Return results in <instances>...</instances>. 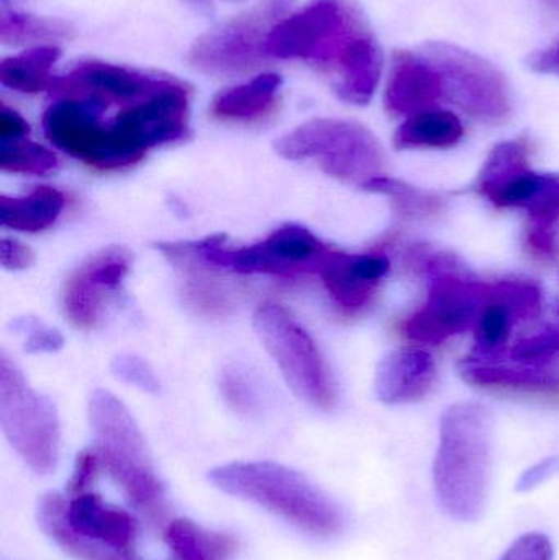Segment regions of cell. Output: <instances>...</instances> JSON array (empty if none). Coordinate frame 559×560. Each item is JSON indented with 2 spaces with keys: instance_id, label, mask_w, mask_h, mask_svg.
I'll return each mask as SVG.
<instances>
[{
  "instance_id": "obj_1",
  "label": "cell",
  "mask_w": 559,
  "mask_h": 560,
  "mask_svg": "<svg viewBox=\"0 0 559 560\" xmlns=\"http://www.w3.org/2000/svg\"><path fill=\"white\" fill-rule=\"evenodd\" d=\"M265 55L317 66L331 75L338 97L353 105L370 104L383 71L380 43L351 0H312L279 20Z\"/></svg>"
},
{
  "instance_id": "obj_2",
  "label": "cell",
  "mask_w": 559,
  "mask_h": 560,
  "mask_svg": "<svg viewBox=\"0 0 559 560\" xmlns=\"http://www.w3.org/2000/svg\"><path fill=\"white\" fill-rule=\"evenodd\" d=\"M491 415L479 404H455L440 421L433 460V489L443 512L458 522H476L491 487Z\"/></svg>"
},
{
  "instance_id": "obj_3",
  "label": "cell",
  "mask_w": 559,
  "mask_h": 560,
  "mask_svg": "<svg viewBox=\"0 0 559 560\" xmlns=\"http://www.w3.org/2000/svg\"><path fill=\"white\" fill-rule=\"evenodd\" d=\"M213 487L276 513L308 535L330 538L343 528L340 506L298 470L276 463H233L210 470Z\"/></svg>"
},
{
  "instance_id": "obj_4",
  "label": "cell",
  "mask_w": 559,
  "mask_h": 560,
  "mask_svg": "<svg viewBox=\"0 0 559 560\" xmlns=\"http://www.w3.org/2000/svg\"><path fill=\"white\" fill-rule=\"evenodd\" d=\"M89 421L102 466L135 509L156 518L163 513L164 487L154 470L143 433L124 401L110 392H92Z\"/></svg>"
},
{
  "instance_id": "obj_5",
  "label": "cell",
  "mask_w": 559,
  "mask_h": 560,
  "mask_svg": "<svg viewBox=\"0 0 559 560\" xmlns=\"http://www.w3.org/2000/svg\"><path fill=\"white\" fill-rule=\"evenodd\" d=\"M279 156L315 161L328 176L363 187L386 176L383 144L364 125L343 118H315L276 141Z\"/></svg>"
},
{
  "instance_id": "obj_6",
  "label": "cell",
  "mask_w": 559,
  "mask_h": 560,
  "mask_svg": "<svg viewBox=\"0 0 559 560\" xmlns=\"http://www.w3.org/2000/svg\"><path fill=\"white\" fill-rule=\"evenodd\" d=\"M253 325L291 390L312 407L334 410L338 392L330 369L294 315L279 303L266 302L256 310Z\"/></svg>"
},
{
  "instance_id": "obj_7",
  "label": "cell",
  "mask_w": 559,
  "mask_h": 560,
  "mask_svg": "<svg viewBox=\"0 0 559 560\" xmlns=\"http://www.w3.org/2000/svg\"><path fill=\"white\" fill-rule=\"evenodd\" d=\"M430 283L426 303L400 323V331L419 345H442L466 329H475L491 296V282L458 271L452 259L427 262Z\"/></svg>"
},
{
  "instance_id": "obj_8",
  "label": "cell",
  "mask_w": 559,
  "mask_h": 560,
  "mask_svg": "<svg viewBox=\"0 0 559 560\" xmlns=\"http://www.w3.org/2000/svg\"><path fill=\"white\" fill-rule=\"evenodd\" d=\"M0 423L10 446L33 472L46 476L55 470L61 440L58 411L30 387L5 352L0 355Z\"/></svg>"
},
{
  "instance_id": "obj_9",
  "label": "cell",
  "mask_w": 559,
  "mask_h": 560,
  "mask_svg": "<svg viewBox=\"0 0 559 560\" xmlns=\"http://www.w3.org/2000/svg\"><path fill=\"white\" fill-rule=\"evenodd\" d=\"M419 49L439 72L445 101L481 124L499 125L509 120L511 88L492 62L446 42H427Z\"/></svg>"
},
{
  "instance_id": "obj_10",
  "label": "cell",
  "mask_w": 559,
  "mask_h": 560,
  "mask_svg": "<svg viewBox=\"0 0 559 560\" xmlns=\"http://www.w3.org/2000/svg\"><path fill=\"white\" fill-rule=\"evenodd\" d=\"M225 235L209 236L203 259L212 268L230 269L240 275H271L279 278L318 272L325 256L331 252L311 230L302 225H284L265 242L240 249H223Z\"/></svg>"
},
{
  "instance_id": "obj_11",
  "label": "cell",
  "mask_w": 559,
  "mask_h": 560,
  "mask_svg": "<svg viewBox=\"0 0 559 560\" xmlns=\"http://www.w3.org/2000/svg\"><path fill=\"white\" fill-rule=\"evenodd\" d=\"M291 0H259L258 7L245 10L229 22L203 33L189 49L190 65L206 74L226 75L249 71L259 66L265 43Z\"/></svg>"
},
{
  "instance_id": "obj_12",
  "label": "cell",
  "mask_w": 559,
  "mask_h": 560,
  "mask_svg": "<svg viewBox=\"0 0 559 560\" xmlns=\"http://www.w3.org/2000/svg\"><path fill=\"white\" fill-rule=\"evenodd\" d=\"M131 265L133 255L124 246L112 245L89 256L69 276L62 290V310L74 328L84 331L97 328Z\"/></svg>"
},
{
  "instance_id": "obj_13",
  "label": "cell",
  "mask_w": 559,
  "mask_h": 560,
  "mask_svg": "<svg viewBox=\"0 0 559 560\" xmlns=\"http://www.w3.org/2000/svg\"><path fill=\"white\" fill-rule=\"evenodd\" d=\"M171 75L154 74L110 62L81 61L53 81L51 94L92 98L107 105H124L151 97L176 82Z\"/></svg>"
},
{
  "instance_id": "obj_14",
  "label": "cell",
  "mask_w": 559,
  "mask_h": 560,
  "mask_svg": "<svg viewBox=\"0 0 559 560\" xmlns=\"http://www.w3.org/2000/svg\"><path fill=\"white\" fill-rule=\"evenodd\" d=\"M387 272L389 261L386 256L330 252L317 275L335 305L345 315H358L371 305Z\"/></svg>"
},
{
  "instance_id": "obj_15",
  "label": "cell",
  "mask_w": 559,
  "mask_h": 560,
  "mask_svg": "<svg viewBox=\"0 0 559 560\" xmlns=\"http://www.w3.org/2000/svg\"><path fill=\"white\" fill-rule=\"evenodd\" d=\"M442 81L420 49H396L391 56L384 107L393 117H412L436 108L442 101Z\"/></svg>"
},
{
  "instance_id": "obj_16",
  "label": "cell",
  "mask_w": 559,
  "mask_h": 560,
  "mask_svg": "<svg viewBox=\"0 0 559 560\" xmlns=\"http://www.w3.org/2000/svg\"><path fill=\"white\" fill-rule=\"evenodd\" d=\"M66 518L72 532L92 545L131 556L137 538V522L130 513L105 502L101 495L88 492L72 497Z\"/></svg>"
},
{
  "instance_id": "obj_17",
  "label": "cell",
  "mask_w": 559,
  "mask_h": 560,
  "mask_svg": "<svg viewBox=\"0 0 559 560\" xmlns=\"http://www.w3.org/2000/svg\"><path fill=\"white\" fill-rule=\"evenodd\" d=\"M436 365L426 349H397L384 355L376 369L374 390L387 405L414 404L435 387Z\"/></svg>"
},
{
  "instance_id": "obj_18",
  "label": "cell",
  "mask_w": 559,
  "mask_h": 560,
  "mask_svg": "<svg viewBox=\"0 0 559 560\" xmlns=\"http://www.w3.org/2000/svg\"><path fill=\"white\" fill-rule=\"evenodd\" d=\"M465 137V127L453 112L430 108L407 117L394 133L397 150H449Z\"/></svg>"
},
{
  "instance_id": "obj_19",
  "label": "cell",
  "mask_w": 559,
  "mask_h": 560,
  "mask_svg": "<svg viewBox=\"0 0 559 560\" xmlns=\"http://www.w3.org/2000/svg\"><path fill=\"white\" fill-rule=\"evenodd\" d=\"M281 85V75L265 72L252 81L220 92L213 98L210 112L213 117L222 120H253L265 115L275 105Z\"/></svg>"
},
{
  "instance_id": "obj_20",
  "label": "cell",
  "mask_w": 559,
  "mask_h": 560,
  "mask_svg": "<svg viewBox=\"0 0 559 560\" xmlns=\"http://www.w3.org/2000/svg\"><path fill=\"white\" fill-rule=\"evenodd\" d=\"M65 196L55 187L42 186L22 197H0V223L23 233L51 226L65 209Z\"/></svg>"
},
{
  "instance_id": "obj_21",
  "label": "cell",
  "mask_w": 559,
  "mask_h": 560,
  "mask_svg": "<svg viewBox=\"0 0 559 560\" xmlns=\"http://www.w3.org/2000/svg\"><path fill=\"white\" fill-rule=\"evenodd\" d=\"M528 217L525 230V246L537 258L557 255V232L559 226V176L545 174L534 199L525 206Z\"/></svg>"
},
{
  "instance_id": "obj_22",
  "label": "cell",
  "mask_w": 559,
  "mask_h": 560,
  "mask_svg": "<svg viewBox=\"0 0 559 560\" xmlns=\"http://www.w3.org/2000/svg\"><path fill=\"white\" fill-rule=\"evenodd\" d=\"M68 502L59 493H46L38 503V523L43 532L62 551L78 560H131V556L92 545L72 532L66 518Z\"/></svg>"
},
{
  "instance_id": "obj_23",
  "label": "cell",
  "mask_w": 559,
  "mask_h": 560,
  "mask_svg": "<svg viewBox=\"0 0 559 560\" xmlns=\"http://www.w3.org/2000/svg\"><path fill=\"white\" fill-rule=\"evenodd\" d=\"M164 539L173 560H229L236 549L232 536L209 532L187 518L173 520Z\"/></svg>"
},
{
  "instance_id": "obj_24",
  "label": "cell",
  "mask_w": 559,
  "mask_h": 560,
  "mask_svg": "<svg viewBox=\"0 0 559 560\" xmlns=\"http://www.w3.org/2000/svg\"><path fill=\"white\" fill-rule=\"evenodd\" d=\"M531 151V141L527 138H515L496 144L476 177L473 186L476 192L491 200L499 190L532 171Z\"/></svg>"
},
{
  "instance_id": "obj_25",
  "label": "cell",
  "mask_w": 559,
  "mask_h": 560,
  "mask_svg": "<svg viewBox=\"0 0 559 560\" xmlns=\"http://www.w3.org/2000/svg\"><path fill=\"white\" fill-rule=\"evenodd\" d=\"M59 56L61 51L56 46H38L22 55L10 56L0 66V82L3 88L22 94L49 91L55 81V75L49 71Z\"/></svg>"
},
{
  "instance_id": "obj_26",
  "label": "cell",
  "mask_w": 559,
  "mask_h": 560,
  "mask_svg": "<svg viewBox=\"0 0 559 560\" xmlns=\"http://www.w3.org/2000/svg\"><path fill=\"white\" fill-rule=\"evenodd\" d=\"M462 375L468 384L482 388H509L527 394L559 395V378L532 369H509L463 362Z\"/></svg>"
},
{
  "instance_id": "obj_27",
  "label": "cell",
  "mask_w": 559,
  "mask_h": 560,
  "mask_svg": "<svg viewBox=\"0 0 559 560\" xmlns=\"http://www.w3.org/2000/svg\"><path fill=\"white\" fill-rule=\"evenodd\" d=\"M361 189L389 197L394 207L404 215L429 217L442 212L445 200L436 194L417 189L404 180L380 176L364 184Z\"/></svg>"
},
{
  "instance_id": "obj_28",
  "label": "cell",
  "mask_w": 559,
  "mask_h": 560,
  "mask_svg": "<svg viewBox=\"0 0 559 560\" xmlns=\"http://www.w3.org/2000/svg\"><path fill=\"white\" fill-rule=\"evenodd\" d=\"M58 167V158L33 141H0V170L3 173L45 176Z\"/></svg>"
},
{
  "instance_id": "obj_29",
  "label": "cell",
  "mask_w": 559,
  "mask_h": 560,
  "mask_svg": "<svg viewBox=\"0 0 559 560\" xmlns=\"http://www.w3.org/2000/svg\"><path fill=\"white\" fill-rule=\"evenodd\" d=\"M68 23L59 20L43 19L30 13L10 12L3 10L0 36L3 43L38 42V39H59L71 35Z\"/></svg>"
},
{
  "instance_id": "obj_30",
  "label": "cell",
  "mask_w": 559,
  "mask_h": 560,
  "mask_svg": "<svg viewBox=\"0 0 559 560\" xmlns=\"http://www.w3.org/2000/svg\"><path fill=\"white\" fill-rule=\"evenodd\" d=\"M514 319L508 306L489 296L488 305L482 310L475 326L476 359L479 355L486 358V355L499 354L505 348Z\"/></svg>"
},
{
  "instance_id": "obj_31",
  "label": "cell",
  "mask_w": 559,
  "mask_h": 560,
  "mask_svg": "<svg viewBox=\"0 0 559 560\" xmlns=\"http://www.w3.org/2000/svg\"><path fill=\"white\" fill-rule=\"evenodd\" d=\"M491 299L508 306L515 319H535L541 313V290L531 279L496 280Z\"/></svg>"
},
{
  "instance_id": "obj_32",
  "label": "cell",
  "mask_w": 559,
  "mask_h": 560,
  "mask_svg": "<svg viewBox=\"0 0 559 560\" xmlns=\"http://www.w3.org/2000/svg\"><path fill=\"white\" fill-rule=\"evenodd\" d=\"M559 352V326L548 325L535 335H525L512 346L511 355L522 364H541Z\"/></svg>"
},
{
  "instance_id": "obj_33",
  "label": "cell",
  "mask_w": 559,
  "mask_h": 560,
  "mask_svg": "<svg viewBox=\"0 0 559 560\" xmlns=\"http://www.w3.org/2000/svg\"><path fill=\"white\" fill-rule=\"evenodd\" d=\"M112 372L118 381L133 385L148 394H158L161 385L153 369L143 359L133 354H120L112 361Z\"/></svg>"
},
{
  "instance_id": "obj_34",
  "label": "cell",
  "mask_w": 559,
  "mask_h": 560,
  "mask_svg": "<svg viewBox=\"0 0 559 560\" xmlns=\"http://www.w3.org/2000/svg\"><path fill=\"white\" fill-rule=\"evenodd\" d=\"M13 328L22 332H28L25 351L33 352V354H36V352H55L65 345L61 332L48 328L35 318L15 319Z\"/></svg>"
},
{
  "instance_id": "obj_35",
  "label": "cell",
  "mask_w": 559,
  "mask_h": 560,
  "mask_svg": "<svg viewBox=\"0 0 559 560\" xmlns=\"http://www.w3.org/2000/svg\"><path fill=\"white\" fill-rule=\"evenodd\" d=\"M554 542L544 533L532 532L515 539L499 560H554Z\"/></svg>"
},
{
  "instance_id": "obj_36",
  "label": "cell",
  "mask_w": 559,
  "mask_h": 560,
  "mask_svg": "<svg viewBox=\"0 0 559 560\" xmlns=\"http://www.w3.org/2000/svg\"><path fill=\"white\" fill-rule=\"evenodd\" d=\"M102 460L97 450H84L75 457L74 470L68 483V493L71 497L88 493L97 480L98 469Z\"/></svg>"
},
{
  "instance_id": "obj_37",
  "label": "cell",
  "mask_w": 559,
  "mask_h": 560,
  "mask_svg": "<svg viewBox=\"0 0 559 560\" xmlns=\"http://www.w3.org/2000/svg\"><path fill=\"white\" fill-rule=\"evenodd\" d=\"M222 394L225 395L226 401L232 405L235 410L246 413L255 407V395L249 388L248 382L242 374L236 371H225L222 374Z\"/></svg>"
},
{
  "instance_id": "obj_38",
  "label": "cell",
  "mask_w": 559,
  "mask_h": 560,
  "mask_svg": "<svg viewBox=\"0 0 559 560\" xmlns=\"http://www.w3.org/2000/svg\"><path fill=\"white\" fill-rule=\"evenodd\" d=\"M559 474V456H550L534 464L527 470L522 472L515 482V492L527 493L537 487L544 486L548 480L554 479Z\"/></svg>"
},
{
  "instance_id": "obj_39",
  "label": "cell",
  "mask_w": 559,
  "mask_h": 560,
  "mask_svg": "<svg viewBox=\"0 0 559 560\" xmlns=\"http://www.w3.org/2000/svg\"><path fill=\"white\" fill-rule=\"evenodd\" d=\"M0 262L7 271H23V269L32 268L35 255L28 246L23 245L19 240L3 238L0 243Z\"/></svg>"
},
{
  "instance_id": "obj_40",
  "label": "cell",
  "mask_w": 559,
  "mask_h": 560,
  "mask_svg": "<svg viewBox=\"0 0 559 560\" xmlns=\"http://www.w3.org/2000/svg\"><path fill=\"white\" fill-rule=\"evenodd\" d=\"M525 62L531 71L538 74L559 75V36L550 45L532 52Z\"/></svg>"
},
{
  "instance_id": "obj_41",
  "label": "cell",
  "mask_w": 559,
  "mask_h": 560,
  "mask_svg": "<svg viewBox=\"0 0 559 560\" xmlns=\"http://www.w3.org/2000/svg\"><path fill=\"white\" fill-rule=\"evenodd\" d=\"M28 133V121L19 112L2 105V110H0V141L23 140Z\"/></svg>"
}]
</instances>
